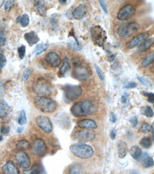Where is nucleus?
Masks as SVG:
<instances>
[{"instance_id":"nucleus-28","label":"nucleus","mask_w":154,"mask_h":174,"mask_svg":"<svg viewBox=\"0 0 154 174\" xmlns=\"http://www.w3.org/2000/svg\"><path fill=\"white\" fill-rule=\"evenodd\" d=\"M16 148L18 150H27L31 148V144L26 139H23L19 141L17 143V145H16Z\"/></svg>"},{"instance_id":"nucleus-54","label":"nucleus","mask_w":154,"mask_h":174,"mask_svg":"<svg viewBox=\"0 0 154 174\" xmlns=\"http://www.w3.org/2000/svg\"><path fill=\"white\" fill-rule=\"evenodd\" d=\"M67 0H59V2H60L61 4H65Z\"/></svg>"},{"instance_id":"nucleus-29","label":"nucleus","mask_w":154,"mask_h":174,"mask_svg":"<svg viewBox=\"0 0 154 174\" xmlns=\"http://www.w3.org/2000/svg\"><path fill=\"white\" fill-rule=\"evenodd\" d=\"M17 21L19 22L22 27H26L29 24V17L27 14H24L21 17H19L17 19Z\"/></svg>"},{"instance_id":"nucleus-15","label":"nucleus","mask_w":154,"mask_h":174,"mask_svg":"<svg viewBox=\"0 0 154 174\" xmlns=\"http://www.w3.org/2000/svg\"><path fill=\"white\" fill-rule=\"evenodd\" d=\"M45 60L47 63L50 65L51 67L56 68L62 63V59L56 52H50L45 56Z\"/></svg>"},{"instance_id":"nucleus-2","label":"nucleus","mask_w":154,"mask_h":174,"mask_svg":"<svg viewBox=\"0 0 154 174\" xmlns=\"http://www.w3.org/2000/svg\"><path fill=\"white\" fill-rule=\"evenodd\" d=\"M34 104L44 113H53L56 109V103L46 96H37L34 99Z\"/></svg>"},{"instance_id":"nucleus-49","label":"nucleus","mask_w":154,"mask_h":174,"mask_svg":"<svg viewBox=\"0 0 154 174\" xmlns=\"http://www.w3.org/2000/svg\"><path fill=\"white\" fill-rule=\"evenodd\" d=\"M130 122H131L132 126H133V127H136V126H137V124H138V118L136 116H134L131 119Z\"/></svg>"},{"instance_id":"nucleus-34","label":"nucleus","mask_w":154,"mask_h":174,"mask_svg":"<svg viewBox=\"0 0 154 174\" xmlns=\"http://www.w3.org/2000/svg\"><path fill=\"white\" fill-rule=\"evenodd\" d=\"M31 173L33 174H40L44 173V169H43V167L41 165H39V164H35L32 166L31 168Z\"/></svg>"},{"instance_id":"nucleus-19","label":"nucleus","mask_w":154,"mask_h":174,"mask_svg":"<svg viewBox=\"0 0 154 174\" xmlns=\"http://www.w3.org/2000/svg\"><path fill=\"white\" fill-rule=\"evenodd\" d=\"M86 12H87L86 6L84 5H81L73 11L72 16L75 19H81L85 16Z\"/></svg>"},{"instance_id":"nucleus-9","label":"nucleus","mask_w":154,"mask_h":174,"mask_svg":"<svg viewBox=\"0 0 154 174\" xmlns=\"http://www.w3.org/2000/svg\"><path fill=\"white\" fill-rule=\"evenodd\" d=\"M64 96L69 101H74L79 98L82 94V89L80 86L66 85L63 87Z\"/></svg>"},{"instance_id":"nucleus-48","label":"nucleus","mask_w":154,"mask_h":174,"mask_svg":"<svg viewBox=\"0 0 154 174\" xmlns=\"http://www.w3.org/2000/svg\"><path fill=\"white\" fill-rule=\"evenodd\" d=\"M9 130H10V128H9V127L8 126H2L1 127V133L3 134H7L9 133Z\"/></svg>"},{"instance_id":"nucleus-18","label":"nucleus","mask_w":154,"mask_h":174,"mask_svg":"<svg viewBox=\"0 0 154 174\" xmlns=\"http://www.w3.org/2000/svg\"><path fill=\"white\" fill-rule=\"evenodd\" d=\"M3 173L5 174H19V171L15 164L11 161H9L2 168Z\"/></svg>"},{"instance_id":"nucleus-21","label":"nucleus","mask_w":154,"mask_h":174,"mask_svg":"<svg viewBox=\"0 0 154 174\" xmlns=\"http://www.w3.org/2000/svg\"><path fill=\"white\" fill-rule=\"evenodd\" d=\"M153 44H154V38L147 39V40L143 41V42L139 45V47H138V52L139 53H143L146 52L147 50H149V49L153 46Z\"/></svg>"},{"instance_id":"nucleus-26","label":"nucleus","mask_w":154,"mask_h":174,"mask_svg":"<svg viewBox=\"0 0 154 174\" xmlns=\"http://www.w3.org/2000/svg\"><path fill=\"white\" fill-rule=\"evenodd\" d=\"M130 154L134 159L139 160L142 156V150L138 146H133L130 149Z\"/></svg>"},{"instance_id":"nucleus-35","label":"nucleus","mask_w":154,"mask_h":174,"mask_svg":"<svg viewBox=\"0 0 154 174\" xmlns=\"http://www.w3.org/2000/svg\"><path fill=\"white\" fill-rule=\"evenodd\" d=\"M15 4V0H6L5 2V9L6 11H9L13 8Z\"/></svg>"},{"instance_id":"nucleus-17","label":"nucleus","mask_w":154,"mask_h":174,"mask_svg":"<svg viewBox=\"0 0 154 174\" xmlns=\"http://www.w3.org/2000/svg\"><path fill=\"white\" fill-rule=\"evenodd\" d=\"M77 126L83 129L93 130L97 128V124L92 119H82L77 123Z\"/></svg>"},{"instance_id":"nucleus-20","label":"nucleus","mask_w":154,"mask_h":174,"mask_svg":"<svg viewBox=\"0 0 154 174\" xmlns=\"http://www.w3.org/2000/svg\"><path fill=\"white\" fill-rule=\"evenodd\" d=\"M24 39L30 46L36 44L39 41V37L37 36V34L34 32L26 33L24 34Z\"/></svg>"},{"instance_id":"nucleus-12","label":"nucleus","mask_w":154,"mask_h":174,"mask_svg":"<svg viewBox=\"0 0 154 174\" xmlns=\"http://www.w3.org/2000/svg\"><path fill=\"white\" fill-rule=\"evenodd\" d=\"M37 124L46 133H51L53 130L52 124L51 122L47 116H39L36 119Z\"/></svg>"},{"instance_id":"nucleus-47","label":"nucleus","mask_w":154,"mask_h":174,"mask_svg":"<svg viewBox=\"0 0 154 174\" xmlns=\"http://www.w3.org/2000/svg\"><path fill=\"white\" fill-rule=\"evenodd\" d=\"M30 74H31V70L29 69H26L25 71L24 72V74H23V79L24 80V81L28 79L29 76H30Z\"/></svg>"},{"instance_id":"nucleus-51","label":"nucleus","mask_w":154,"mask_h":174,"mask_svg":"<svg viewBox=\"0 0 154 174\" xmlns=\"http://www.w3.org/2000/svg\"><path fill=\"white\" fill-rule=\"evenodd\" d=\"M111 121L113 123H115L116 122V117L114 113H111Z\"/></svg>"},{"instance_id":"nucleus-14","label":"nucleus","mask_w":154,"mask_h":174,"mask_svg":"<svg viewBox=\"0 0 154 174\" xmlns=\"http://www.w3.org/2000/svg\"><path fill=\"white\" fill-rule=\"evenodd\" d=\"M149 32H143L141 33L137 36H136L135 37H133V39L131 41H129L127 44H126V46H127L128 49H133L136 47V46H139L140 44H141L143 41H145L146 40H147L149 36Z\"/></svg>"},{"instance_id":"nucleus-7","label":"nucleus","mask_w":154,"mask_h":174,"mask_svg":"<svg viewBox=\"0 0 154 174\" xmlns=\"http://www.w3.org/2000/svg\"><path fill=\"white\" fill-rule=\"evenodd\" d=\"M136 12L135 6L131 3L122 6L117 13V19L120 21H126L132 18Z\"/></svg>"},{"instance_id":"nucleus-58","label":"nucleus","mask_w":154,"mask_h":174,"mask_svg":"<svg viewBox=\"0 0 154 174\" xmlns=\"http://www.w3.org/2000/svg\"><path fill=\"white\" fill-rule=\"evenodd\" d=\"M1 102H2V101H1V100H0V103H1Z\"/></svg>"},{"instance_id":"nucleus-23","label":"nucleus","mask_w":154,"mask_h":174,"mask_svg":"<svg viewBox=\"0 0 154 174\" xmlns=\"http://www.w3.org/2000/svg\"><path fill=\"white\" fill-rule=\"evenodd\" d=\"M153 63H154V52H151L142 59L141 64L143 67H147Z\"/></svg>"},{"instance_id":"nucleus-32","label":"nucleus","mask_w":154,"mask_h":174,"mask_svg":"<svg viewBox=\"0 0 154 174\" xmlns=\"http://www.w3.org/2000/svg\"><path fill=\"white\" fill-rule=\"evenodd\" d=\"M141 113H143V115H145L146 116L149 117V118H151V117H153L154 115L153 109H151V107L149 106L142 107Z\"/></svg>"},{"instance_id":"nucleus-46","label":"nucleus","mask_w":154,"mask_h":174,"mask_svg":"<svg viewBox=\"0 0 154 174\" xmlns=\"http://www.w3.org/2000/svg\"><path fill=\"white\" fill-rule=\"evenodd\" d=\"M98 1H99L101 7V8L103 9V10H104V12H105L106 14L108 12L107 7H106V4L105 0H98Z\"/></svg>"},{"instance_id":"nucleus-4","label":"nucleus","mask_w":154,"mask_h":174,"mask_svg":"<svg viewBox=\"0 0 154 174\" xmlns=\"http://www.w3.org/2000/svg\"><path fill=\"white\" fill-rule=\"evenodd\" d=\"M71 152L76 157L82 159H88L94 155V149L91 146L84 144H76L70 146Z\"/></svg>"},{"instance_id":"nucleus-50","label":"nucleus","mask_w":154,"mask_h":174,"mask_svg":"<svg viewBox=\"0 0 154 174\" xmlns=\"http://www.w3.org/2000/svg\"><path fill=\"white\" fill-rule=\"evenodd\" d=\"M110 137L112 140H114L116 138V130L113 129L110 133Z\"/></svg>"},{"instance_id":"nucleus-56","label":"nucleus","mask_w":154,"mask_h":174,"mask_svg":"<svg viewBox=\"0 0 154 174\" xmlns=\"http://www.w3.org/2000/svg\"><path fill=\"white\" fill-rule=\"evenodd\" d=\"M22 128H18V133H21V131H22Z\"/></svg>"},{"instance_id":"nucleus-37","label":"nucleus","mask_w":154,"mask_h":174,"mask_svg":"<svg viewBox=\"0 0 154 174\" xmlns=\"http://www.w3.org/2000/svg\"><path fill=\"white\" fill-rule=\"evenodd\" d=\"M94 68H95L96 72V74H97L98 77H99V79L101 80V81H104V80H105V74H104L102 70L101 69V68L98 66L96 65V64L94 65Z\"/></svg>"},{"instance_id":"nucleus-11","label":"nucleus","mask_w":154,"mask_h":174,"mask_svg":"<svg viewBox=\"0 0 154 174\" xmlns=\"http://www.w3.org/2000/svg\"><path fill=\"white\" fill-rule=\"evenodd\" d=\"M15 158L19 165L21 168H23V169H27L30 167V158H29L28 154L24 151V150H19V151L17 152L15 154Z\"/></svg>"},{"instance_id":"nucleus-53","label":"nucleus","mask_w":154,"mask_h":174,"mask_svg":"<svg viewBox=\"0 0 154 174\" xmlns=\"http://www.w3.org/2000/svg\"><path fill=\"white\" fill-rule=\"evenodd\" d=\"M126 97L125 96H122V99H121L122 102L125 103V102H126Z\"/></svg>"},{"instance_id":"nucleus-30","label":"nucleus","mask_w":154,"mask_h":174,"mask_svg":"<svg viewBox=\"0 0 154 174\" xmlns=\"http://www.w3.org/2000/svg\"><path fill=\"white\" fill-rule=\"evenodd\" d=\"M48 47H49L48 44H44V43H42V44H38L36 46V48H35L34 51V54H35V55H39V54H40L41 52L47 50Z\"/></svg>"},{"instance_id":"nucleus-22","label":"nucleus","mask_w":154,"mask_h":174,"mask_svg":"<svg viewBox=\"0 0 154 174\" xmlns=\"http://www.w3.org/2000/svg\"><path fill=\"white\" fill-rule=\"evenodd\" d=\"M11 111V107L5 101L0 103V118L5 119L9 114Z\"/></svg>"},{"instance_id":"nucleus-45","label":"nucleus","mask_w":154,"mask_h":174,"mask_svg":"<svg viewBox=\"0 0 154 174\" xmlns=\"http://www.w3.org/2000/svg\"><path fill=\"white\" fill-rule=\"evenodd\" d=\"M137 87V84L135 82H127L125 85H124V88H126V89H133V88H136Z\"/></svg>"},{"instance_id":"nucleus-59","label":"nucleus","mask_w":154,"mask_h":174,"mask_svg":"<svg viewBox=\"0 0 154 174\" xmlns=\"http://www.w3.org/2000/svg\"><path fill=\"white\" fill-rule=\"evenodd\" d=\"M153 107H154V106H153Z\"/></svg>"},{"instance_id":"nucleus-42","label":"nucleus","mask_w":154,"mask_h":174,"mask_svg":"<svg viewBox=\"0 0 154 174\" xmlns=\"http://www.w3.org/2000/svg\"><path fill=\"white\" fill-rule=\"evenodd\" d=\"M150 128H151V126H150V125L149 124H147V123H143V124H141V128H140V131H141V132L147 133L149 131Z\"/></svg>"},{"instance_id":"nucleus-41","label":"nucleus","mask_w":154,"mask_h":174,"mask_svg":"<svg viewBox=\"0 0 154 174\" xmlns=\"http://www.w3.org/2000/svg\"><path fill=\"white\" fill-rule=\"evenodd\" d=\"M7 63V59L2 53H0V71H2Z\"/></svg>"},{"instance_id":"nucleus-8","label":"nucleus","mask_w":154,"mask_h":174,"mask_svg":"<svg viewBox=\"0 0 154 174\" xmlns=\"http://www.w3.org/2000/svg\"><path fill=\"white\" fill-rule=\"evenodd\" d=\"M91 39L94 43L99 46H104L105 43L107 36L106 33L102 27L99 26H95L91 28Z\"/></svg>"},{"instance_id":"nucleus-16","label":"nucleus","mask_w":154,"mask_h":174,"mask_svg":"<svg viewBox=\"0 0 154 174\" xmlns=\"http://www.w3.org/2000/svg\"><path fill=\"white\" fill-rule=\"evenodd\" d=\"M55 122L62 128H68L70 126V119L66 113H59L55 118Z\"/></svg>"},{"instance_id":"nucleus-6","label":"nucleus","mask_w":154,"mask_h":174,"mask_svg":"<svg viewBox=\"0 0 154 174\" xmlns=\"http://www.w3.org/2000/svg\"><path fill=\"white\" fill-rule=\"evenodd\" d=\"M32 90L39 96H47L51 93V85L48 80L38 78L32 84Z\"/></svg>"},{"instance_id":"nucleus-44","label":"nucleus","mask_w":154,"mask_h":174,"mask_svg":"<svg viewBox=\"0 0 154 174\" xmlns=\"http://www.w3.org/2000/svg\"><path fill=\"white\" fill-rule=\"evenodd\" d=\"M6 41H7V39H6L5 32L0 31V47L5 44Z\"/></svg>"},{"instance_id":"nucleus-40","label":"nucleus","mask_w":154,"mask_h":174,"mask_svg":"<svg viewBox=\"0 0 154 174\" xmlns=\"http://www.w3.org/2000/svg\"><path fill=\"white\" fill-rule=\"evenodd\" d=\"M26 53V47L24 45H21V46H19L18 48V54L20 59H23L24 57L25 56Z\"/></svg>"},{"instance_id":"nucleus-25","label":"nucleus","mask_w":154,"mask_h":174,"mask_svg":"<svg viewBox=\"0 0 154 174\" xmlns=\"http://www.w3.org/2000/svg\"><path fill=\"white\" fill-rule=\"evenodd\" d=\"M35 9L38 14L41 16H44L46 14V7L42 0H38L35 5Z\"/></svg>"},{"instance_id":"nucleus-36","label":"nucleus","mask_w":154,"mask_h":174,"mask_svg":"<svg viewBox=\"0 0 154 174\" xmlns=\"http://www.w3.org/2000/svg\"><path fill=\"white\" fill-rule=\"evenodd\" d=\"M27 116H26V113L24 110H22L21 111L20 116H19L18 119V123L19 124H20L22 126V125L27 124Z\"/></svg>"},{"instance_id":"nucleus-43","label":"nucleus","mask_w":154,"mask_h":174,"mask_svg":"<svg viewBox=\"0 0 154 174\" xmlns=\"http://www.w3.org/2000/svg\"><path fill=\"white\" fill-rule=\"evenodd\" d=\"M143 95H145L147 97V100L149 103H154V93H146L143 92Z\"/></svg>"},{"instance_id":"nucleus-55","label":"nucleus","mask_w":154,"mask_h":174,"mask_svg":"<svg viewBox=\"0 0 154 174\" xmlns=\"http://www.w3.org/2000/svg\"><path fill=\"white\" fill-rule=\"evenodd\" d=\"M4 3H5V0H0V7L4 5Z\"/></svg>"},{"instance_id":"nucleus-31","label":"nucleus","mask_w":154,"mask_h":174,"mask_svg":"<svg viewBox=\"0 0 154 174\" xmlns=\"http://www.w3.org/2000/svg\"><path fill=\"white\" fill-rule=\"evenodd\" d=\"M140 144H141L142 147L145 148H149L151 147L152 144V141L151 138L149 137V136H145V137H143L140 141Z\"/></svg>"},{"instance_id":"nucleus-3","label":"nucleus","mask_w":154,"mask_h":174,"mask_svg":"<svg viewBox=\"0 0 154 174\" xmlns=\"http://www.w3.org/2000/svg\"><path fill=\"white\" fill-rule=\"evenodd\" d=\"M73 76L79 80H86L89 78L90 70L87 66L80 59H75L73 60Z\"/></svg>"},{"instance_id":"nucleus-33","label":"nucleus","mask_w":154,"mask_h":174,"mask_svg":"<svg viewBox=\"0 0 154 174\" xmlns=\"http://www.w3.org/2000/svg\"><path fill=\"white\" fill-rule=\"evenodd\" d=\"M82 166L79 164H75L71 166V168L69 170V173L72 174H77L82 173Z\"/></svg>"},{"instance_id":"nucleus-24","label":"nucleus","mask_w":154,"mask_h":174,"mask_svg":"<svg viewBox=\"0 0 154 174\" xmlns=\"http://www.w3.org/2000/svg\"><path fill=\"white\" fill-rule=\"evenodd\" d=\"M118 156L120 158H124L127 153V145L124 141H119L118 144Z\"/></svg>"},{"instance_id":"nucleus-38","label":"nucleus","mask_w":154,"mask_h":174,"mask_svg":"<svg viewBox=\"0 0 154 174\" xmlns=\"http://www.w3.org/2000/svg\"><path fill=\"white\" fill-rule=\"evenodd\" d=\"M143 165L144 167H151V166H153L154 165V161L153 159L151 157H147L146 158H145L143 161Z\"/></svg>"},{"instance_id":"nucleus-13","label":"nucleus","mask_w":154,"mask_h":174,"mask_svg":"<svg viewBox=\"0 0 154 174\" xmlns=\"http://www.w3.org/2000/svg\"><path fill=\"white\" fill-rule=\"evenodd\" d=\"M77 139L82 141H92L95 139L96 134L92 131L88 129H84L78 131L75 134Z\"/></svg>"},{"instance_id":"nucleus-57","label":"nucleus","mask_w":154,"mask_h":174,"mask_svg":"<svg viewBox=\"0 0 154 174\" xmlns=\"http://www.w3.org/2000/svg\"><path fill=\"white\" fill-rule=\"evenodd\" d=\"M2 139H3V137L2 136H0V142H1L2 141Z\"/></svg>"},{"instance_id":"nucleus-5","label":"nucleus","mask_w":154,"mask_h":174,"mask_svg":"<svg viewBox=\"0 0 154 174\" xmlns=\"http://www.w3.org/2000/svg\"><path fill=\"white\" fill-rule=\"evenodd\" d=\"M139 29L140 26L139 23L136 21L125 23L118 27L117 29V34L121 39L126 40L136 34L139 30Z\"/></svg>"},{"instance_id":"nucleus-10","label":"nucleus","mask_w":154,"mask_h":174,"mask_svg":"<svg viewBox=\"0 0 154 174\" xmlns=\"http://www.w3.org/2000/svg\"><path fill=\"white\" fill-rule=\"evenodd\" d=\"M33 153L39 156H44L47 153V147L46 143L41 138H37L34 141L31 146Z\"/></svg>"},{"instance_id":"nucleus-1","label":"nucleus","mask_w":154,"mask_h":174,"mask_svg":"<svg viewBox=\"0 0 154 174\" xmlns=\"http://www.w3.org/2000/svg\"><path fill=\"white\" fill-rule=\"evenodd\" d=\"M96 103L91 100H84L74 103L71 108V112L76 117L91 115L97 110Z\"/></svg>"},{"instance_id":"nucleus-39","label":"nucleus","mask_w":154,"mask_h":174,"mask_svg":"<svg viewBox=\"0 0 154 174\" xmlns=\"http://www.w3.org/2000/svg\"><path fill=\"white\" fill-rule=\"evenodd\" d=\"M138 79H139V81L141 82L143 84L147 86V87H151L152 86L151 82L150 81V80L148 79L147 78L143 77H138Z\"/></svg>"},{"instance_id":"nucleus-27","label":"nucleus","mask_w":154,"mask_h":174,"mask_svg":"<svg viewBox=\"0 0 154 174\" xmlns=\"http://www.w3.org/2000/svg\"><path fill=\"white\" fill-rule=\"evenodd\" d=\"M70 69V64H69V59L67 57H65L64 59V62H63L62 66H61L60 69H59V74L60 76H64L65 74L66 73L67 71H69Z\"/></svg>"},{"instance_id":"nucleus-52","label":"nucleus","mask_w":154,"mask_h":174,"mask_svg":"<svg viewBox=\"0 0 154 174\" xmlns=\"http://www.w3.org/2000/svg\"><path fill=\"white\" fill-rule=\"evenodd\" d=\"M151 131H152V136H153V138L154 139V122L153 123L151 126Z\"/></svg>"}]
</instances>
